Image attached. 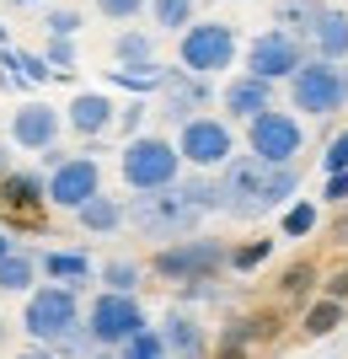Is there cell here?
<instances>
[{"instance_id":"1","label":"cell","mask_w":348,"mask_h":359,"mask_svg":"<svg viewBox=\"0 0 348 359\" xmlns=\"http://www.w3.org/2000/svg\"><path fill=\"white\" fill-rule=\"evenodd\" d=\"M214 188H220V210L236 215V220H258V215L268 210H284L289 198H295V188H300V166L284 161L273 166L263 161V156H230L225 166H220V177H214Z\"/></svg>"},{"instance_id":"2","label":"cell","mask_w":348,"mask_h":359,"mask_svg":"<svg viewBox=\"0 0 348 359\" xmlns=\"http://www.w3.org/2000/svg\"><path fill=\"white\" fill-rule=\"evenodd\" d=\"M22 332H27L32 344H48L60 359H86L97 354L86 332V311H81V295L76 285H60V279H48V285H32L27 290V306H22Z\"/></svg>"},{"instance_id":"3","label":"cell","mask_w":348,"mask_h":359,"mask_svg":"<svg viewBox=\"0 0 348 359\" xmlns=\"http://www.w3.org/2000/svg\"><path fill=\"white\" fill-rule=\"evenodd\" d=\"M129 225H134L145 241H177V236H193L204 210H198V198L182 188V177L172 188H151V194H134L123 204Z\"/></svg>"},{"instance_id":"4","label":"cell","mask_w":348,"mask_h":359,"mask_svg":"<svg viewBox=\"0 0 348 359\" xmlns=\"http://www.w3.org/2000/svg\"><path fill=\"white\" fill-rule=\"evenodd\" d=\"M289 107L300 118H333V113H343L348 107V65L311 54L300 70L289 75Z\"/></svg>"},{"instance_id":"5","label":"cell","mask_w":348,"mask_h":359,"mask_svg":"<svg viewBox=\"0 0 348 359\" xmlns=\"http://www.w3.org/2000/svg\"><path fill=\"white\" fill-rule=\"evenodd\" d=\"M118 172L129 182V194H151V188H172L182 177V150L167 135H129L118 156Z\"/></svg>"},{"instance_id":"6","label":"cell","mask_w":348,"mask_h":359,"mask_svg":"<svg viewBox=\"0 0 348 359\" xmlns=\"http://www.w3.org/2000/svg\"><path fill=\"white\" fill-rule=\"evenodd\" d=\"M236 54H242V38H236L230 22H198L193 16V22L177 32V60H182V70H193V75L230 70Z\"/></svg>"},{"instance_id":"7","label":"cell","mask_w":348,"mask_h":359,"mask_svg":"<svg viewBox=\"0 0 348 359\" xmlns=\"http://www.w3.org/2000/svg\"><path fill=\"white\" fill-rule=\"evenodd\" d=\"M177 150H182V166H193V172H220V166L236 156L230 118H209V113L182 118L177 123Z\"/></svg>"},{"instance_id":"8","label":"cell","mask_w":348,"mask_h":359,"mask_svg":"<svg viewBox=\"0 0 348 359\" xmlns=\"http://www.w3.org/2000/svg\"><path fill=\"white\" fill-rule=\"evenodd\" d=\"M246 150L252 156H263V161H273V166H284V161H295L305 150V123H300V113L295 107H263V113H252L246 118Z\"/></svg>"},{"instance_id":"9","label":"cell","mask_w":348,"mask_h":359,"mask_svg":"<svg viewBox=\"0 0 348 359\" xmlns=\"http://www.w3.org/2000/svg\"><path fill=\"white\" fill-rule=\"evenodd\" d=\"M225 263H230V252L214 236H198V241L193 236H177V241H167V247L155 252V273L182 279V285H209Z\"/></svg>"},{"instance_id":"10","label":"cell","mask_w":348,"mask_h":359,"mask_svg":"<svg viewBox=\"0 0 348 359\" xmlns=\"http://www.w3.org/2000/svg\"><path fill=\"white\" fill-rule=\"evenodd\" d=\"M145 327V306L123 290H102V295L86 306V332L97 348H118L123 338H134Z\"/></svg>"},{"instance_id":"11","label":"cell","mask_w":348,"mask_h":359,"mask_svg":"<svg viewBox=\"0 0 348 359\" xmlns=\"http://www.w3.org/2000/svg\"><path fill=\"white\" fill-rule=\"evenodd\" d=\"M305 60H311V54H305V38L289 32V27H268V32H258V38L246 43V70L263 75V81H273V86L289 81Z\"/></svg>"},{"instance_id":"12","label":"cell","mask_w":348,"mask_h":359,"mask_svg":"<svg viewBox=\"0 0 348 359\" xmlns=\"http://www.w3.org/2000/svg\"><path fill=\"white\" fill-rule=\"evenodd\" d=\"M91 194H102V166L91 156H60V166H48V204L76 215Z\"/></svg>"},{"instance_id":"13","label":"cell","mask_w":348,"mask_h":359,"mask_svg":"<svg viewBox=\"0 0 348 359\" xmlns=\"http://www.w3.org/2000/svg\"><path fill=\"white\" fill-rule=\"evenodd\" d=\"M60 129H64V113L54 102H38V97L11 113V145L16 150H54Z\"/></svg>"},{"instance_id":"14","label":"cell","mask_w":348,"mask_h":359,"mask_svg":"<svg viewBox=\"0 0 348 359\" xmlns=\"http://www.w3.org/2000/svg\"><path fill=\"white\" fill-rule=\"evenodd\" d=\"M155 97H161V113H167L172 123L193 118L198 107L209 102V75H193V70H161V86H155Z\"/></svg>"},{"instance_id":"15","label":"cell","mask_w":348,"mask_h":359,"mask_svg":"<svg viewBox=\"0 0 348 359\" xmlns=\"http://www.w3.org/2000/svg\"><path fill=\"white\" fill-rule=\"evenodd\" d=\"M220 107H225V118H230V123H246L252 113L273 107V81H263V75H252V70L230 75L225 86H220Z\"/></svg>"},{"instance_id":"16","label":"cell","mask_w":348,"mask_h":359,"mask_svg":"<svg viewBox=\"0 0 348 359\" xmlns=\"http://www.w3.org/2000/svg\"><path fill=\"white\" fill-rule=\"evenodd\" d=\"M64 123L76 129L81 140H102L113 123H118V102L107 91H76L70 107H64Z\"/></svg>"},{"instance_id":"17","label":"cell","mask_w":348,"mask_h":359,"mask_svg":"<svg viewBox=\"0 0 348 359\" xmlns=\"http://www.w3.org/2000/svg\"><path fill=\"white\" fill-rule=\"evenodd\" d=\"M305 43L316 48L321 60H348V11L321 6L316 22H311V32H305Z\"/></svg>"},{"instance_id":"18","label":"cell","mask_w":348,"mask_h":359,"mask_svg":"<svg viewBox=\"0 0 348 359\" xmlns=\"http://www.w3.org/2000/svg\"><path fill=\"white\" fill-rule=\"evenodd\" d=\"M76 220H81V231H91V236H113V231H123V225H129V215H123V204H118V198L91 194L86 204L76 210Z\"/></svg>"},{"instance_id":"19","label":"cell","mask_w":348,"mask_h":359,"mask_svg":"<svg viewBox=\"0 0 348 359\" xmlns=\"http://www.w3.org/2000/svg\"><path fill=\"white\" fill-rule=\"evenodd\" d=\"M32 285H38V252L11 247V252L0 257V290H6V295H27Z\"/></svg>"},{"instance_id":"20","label":"cell","mask_w":348,"mask_h":359,"mask_svg":"<svg viewBox=\"0 0 348 359\" xmlns=\"http://www.w3.org/2000/svg\"><path fill=\"white\" fill-rule=\"evenodd\" d=\"M0 204H11V210H38V204H48V177L6 172V177H0Z\"/></svg>"},{"instance_id":"21","label":"cell","mask_w":348,"mask_h":359,"mask_svg":"<svg viewBox=\"0 0 348 359\" xmlns=\"http://www.w3.org/2000/svg\"><path fill=\"white\" fill-rule=\"evenodd\" d=\"M161 338H167L172 359H204V327H198L193 316L172 311V316H167V327H161Z\"/></svg>"},{"instance_id":"22","label":"cell","mask_w":348,"mask_h":359,"mask_svg":"<svg viewBox=\"0 0 348 359\" xmlns=\"http://www.w3.org/2000/svg\"><path fill=\"white\" fill-rule=\"evenodd\" d=\"M38 273L60 279V285H86V279H91V257H86V252H64V247H54V252L38 257Z\"/></svg>"},{"instance_id":"23","label":"cell","mask_w":348,"mask_h":359,"mask_svg":"<svg viewBox=\"0 0 348 359\" xmlns=\"http://www.w3.org/2000/svg\"><path fill=\"white\" fill-rule=\"evenodd\" d=\"M113 60L118 65H151L155 60V32L151 27H123L113 38Z\"/></svg>"},{"instance_id":"24","label":"cell","mask_w":348,"mask_h":359,"mask_svg":"<svg viewBox=\"0 0 348 359\" xmlns=\"http://www.w3.org/2000/svg\"><path fill=\"white\" fill-rule=\"evenodd\" d=\"M113 354H118V359H172V348H167V338H161V327L145 322V327H139L134 338H123Z\"/></svg>"},{"instance_id":"25","label":"cell","mask_w":348,"mask_h":359,"mask_svg":"<svg viewBox=\"0 0 348 359\" xmlns=\"http://www.w3.org/2000/svg\"><path fill=\"white\" fill-rule=\"evenodd\" d=\"M145 11H151L155 32H182L188 22H193V11H198V6H193V0H151Z\"/></svg>"},{"instance_id":"26","label":"cell","mask_w":348,"mask_h":359,"mask_svg":"<svg viewBox=\"0 0 348 359\" xmlns=\"http://www.w3.org/2000/svg\"><path fill=\"white\" fill-rule=\"evenodd\" d=\"M316 220H321L316 204H311V198H295V204L279 215V231H284V241H300V236H311V231H316Z\"/></svg>"},{"instance_id":"27","label":"cell","mask_w":348,"mask_h":359,"mask_svg":"<svg viewBox=\"0 0 348 359\" xmlns=\"http://www.w3.org/2000/svg\"><path fill=\"white\" fill-rule=\"evenodd\" d=\"M337 322H343V300L321 295L316 306L305 311V338H333V332H337Z\"/></svg>"},{"instance_id":"28","label":"cell","mask_w":348,"mask_h":359,"mask_svg":"<svg viewBox=\"0 0 348 359\" xmlns=\"http://www.w3.org/2000/svg\"><path fill=\"white\" fill-rule=\"evenodd\" d=\"M316 11H321V0H279V22H284L289 32H311V22H316Z\"/></svg>"},{"instance_id":"29","label":"cell","mask_w":348,"mask_h":359,"mask_svg":"<svg viewBox=\"0 0 348 359\" xmlns=\"http://www.w3.org/2000/svg\"><path fill=\"white\" fill-rule=\"evenodd\" d=\"M102 285H107V290H123V295H134V290H139V263H129V257L102 263Z\"/></svg>"},{"instance_id":"30","label":"cell","mask_w":348,"mask_h":359,"mask_svg":"<svg viewBox=\"0 0 348 359\" xmlns=\"http://www.w3.org/2000/svg\"><path fill=\"white\" fill-rule=\"evenodd\" d=\"M81 22H86V16H81L76 6H48L43 11V32H54V38H76Z\"/></svg>"},{"instance_id":"31","label":"cell","mask_w":348,"mask_h":359,"mask_svg":"<svg viewBox=\"0 0 348 359\" xmlns=\"http://www.w3.org/2000/svg\"><path fill=\"white\" fill-rule=\"evenodd\" d=\"M43 60L54 65V75L76 70V38H54V32H48V48H43Z\"/></svg>"},{"instance_id":"32","label":"cell","mask_w":348,"mask_h":359,"mask_svg":"<svg viewBox=\"0 0 348 359\" xmlns=\"http://www.w3.org/2000/svg\"><path fill=\"white\" fill-rule=\"evenodd\" d=\"M145 6H151V0H97V16H107V22H134V16H145Z\"/></svg>"},{"instance_id":"33","label":"cell","mask_w":348,"mask_h":359,"mask_svg":"<svg viewBox=\"0 0 348 359\" xmlns=\"http://www.w3.org/2000/svg\"><path fill=\"white\" fill-rule=\"evenodd\" d=\"M145 118H151V107H145V102L118 107V129H123V135H145Z\"/></svg>"},{"instance_id":"34","label":"cell","mask_w":348,"mask_h":359,"mask_svg":"<svg viewBox=\"0 0 348 359\" xmlns=\"http://www.w3.org/2000/svg\"><path fill=\"white\" fill-rule=\"evenodd\" d=\"M263 257H268V241H252V247H236V252H230V269H258Z\"/></svg>"},{"instance_id":"35","label":"cell","mask_w":348,"mask_h":359,"mask_svg":"<svg viewBox=\"0 0 348 359\" xmlns=\"http://www.w3.org/2000/svg\"><path fill=\"white\" fill-rule=\"evenodd\" d=\"M343 166H348V129L327 145V156H321V172H343Z\"/></svg>"},{"instance_id":"36","label":"cell","mask_w":348,"mask_h":359,"mask_svg":"<svg viewBox=\"0 0 348 359\" xmlns=\"http://www.w3.org/2000/svg\"><path fill=\"white\" fill-rule=\"evenodd\" d=\"M311 279H316V273H311V269H305V263H300V269H289L284 279H279V290H284V295H300V290L311 285Z\"/></svg>"},{"instance_id":"37","label":"cell","mask_w":348,"mask_h":359,"mask_svg":"<svg viewBox=\"0 0 348 359\" xmlns=\"http://www.w3.org/2000/svg\"><path fill=\"white\" fill-rule=\"evenodd\" d=\"M321 198H327V204H343V198H348V166H343V172H327V194H321Z\"/></svg>"},{"instance_id":"38","label":"cell","mask_w":348,"mask_h":359,"mask_svg":"<svg viewBox=\"0 0 348 359\" xmlns=\"http://www.w3.org/2000/svg\"><path fill=\"white\" fill-rule=\"evenodd\" d=\"M327 295H333V300H348V269H343V273H333V279H327Z\"/></svg>"},{"instance_id":"39","label":"cell","mask_w":348,"mask_h":359,"mask_svg":"<svg viewBox=\"0 0 348 359\" xmlns=\"http://www.w3.org/2000/svg\"><path fill=\"white\" fill-rule=\"evenodd\" d=\"M11 359H60L48 344H32V348H22V354H11Z\"/></svg>"},{"instance_id":"40","label":"cell","mask_w":348,"mask_h":359,"mask_svg":"<svg viewBox=\"0 0 348 359\" xmlns=\"http://www.w3.org/2000/svg\"><path fill=\"white\" fill-rule=\"evenodd\" d=\"M214 359H246V348H242V344H225V348H220Z\"/></svg>"},{"instance_id":"41","label":"cell","mask_w":348,"mask_h":359,"mask_svg":"<svg viewBox=\"0 0 348 359\" xmlns=\"http://www.w3.org/2000/svg\"><path fill=\"white\" fill-rule=\"evenodd\" d=\"M11 172V145H0V177Z\"/></svg>"},{"instance_id":"42","label":"cell","mask_w":348,"mask_h":359,"mask_svg":"<svg viewBox=\"0 0 348 359\" xmlns=\"http://www.w3.org/2000/svg\"><path fill=\"white\" fill-rule=\"evenodd\" d=\"M333 236H337V241H348V215H343V220L333 225Z\"/></svg>"},{"instance_id":"43","label":"cell","mask_w":348,"mask_h":359,"mask_svg":"<svg viewBox=\"0 0 348 359\" xmlns=\"http://www.w3.org/2000/svg\"><path fill=\"white\" fill-rule=\"evenodd\" d=\"M11 247H16V241H11V231H0V257L11 252Z\"/></svg>"},{"instance_id":"44","label":"cell","mask_w":348,"mask_h":359,"mask_svg":"<svg viewBox=\"0 0 348 359\" xmlns=\"http://www.w3.org/2000/svg\"><path fill=\"white\" fill-rule=\"evenodd\" d=\"M91 359H118V354H113V348H97V354H91Z\"/></svg>"},{"instance_id":"45","label":"cell","mask_w":348,"mask_h":359,"mask_svg":"<svg viewBox=\"0 0 348 359\" xmlns=\"http://www.w3.org/2000/svg\"><path fill=\"white\" fill-rule=\"evenodd\" d=\"M0 338H6V322H0Z\"/></svg>"}]
</instances>
